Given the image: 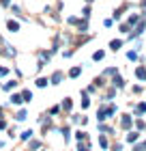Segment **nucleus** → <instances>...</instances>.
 <instances>
[{
	"instance_id": "6",
	"label": "nucleus",
	"mask_w": 146,
	"mask_h": 151,
	"mask_svg": "<svg viewBox=\"0 0 146 151\" xmlns=\"http://www.w3.org/2000/svg\"><path fill=\"white\" fill-rule=\"evenodd\" d=\"M2 4H9V0H2Z\"/></svg>"
},
{
	"instance_id": "4",
	"label": "nucleus",
	"mask_w": 146,
	"mask_h": 151,
	"mask_svg": "<svg viewBox=\"0 0 146 151\" xmlns=\"http://www.w3.org/2000/svg\"><path fill=\"white\" fill-rule=\"evenodd\" d=\"M101 58H103V52L99 50V52H97V54H95V60H101Z\"/></svg>"
},
{
	"instance_id": "2",
	"label": "nucleus",
	"mask_w": 146,
	"mask_h": 151,
	"mask_svg": "<svg viewBox=\"0 0 146 151\" xmlns=\"http://www.w3.org/2000/svg\"><path fill=\"white\" fill-rule=\"evenodd\" d=\"M9 28H11V30H17L19 26H17V22H9Z\"/></svg>"
},
{
	"instance_id": "5",
	"label": "nucleus",
	"mask_w": 146,
	"mask_h": 151,
	"mask_svg": "<svg viewBox=\"0 0 146 151\" xmlns=\"http://www.w3.org/2000/svg\"><path fill=\"white\" fill-rule=\"evenodd\" d=\"M6 71H9V69H4V67H0V76H6Z\"/></svg>"
},
{
	"instance_id": "1",
	"label": "nucleus",
	"mask_w": 146,
	"mask_h": 151,
	"mask_svg": "<svg viewBox=\"0 0 146 151\" xmlns=\"http://www.w3.org/2000/svg\"><path fill=\"white\" fill-rule=\"evenodd\" d=\"M137 78L144 80V78H146V69H137Z\"/></svg>"
},
{
	"instance_id": "3",
	"label": "nucleus",
	"mask_w": 146,
	"mask_h": 151,
	"mask_svg": "<svg viewBox=\"0 0 146 151\" xmlns=\"http://www.w3.org/2000/svg\"><path fill=\"white\" fill-rule=\"evenodd\" d=\"M120 47V41H112V50H118Z\"/></svg>"
}]
</instances>
